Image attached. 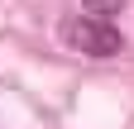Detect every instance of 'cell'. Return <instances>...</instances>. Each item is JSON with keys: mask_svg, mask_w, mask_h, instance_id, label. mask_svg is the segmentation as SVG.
Segmentation results:
<instances>
[{"mask_svg": "<svg viewBox=\"0 0 134 129\" xmlns=\"http://www.w3.org/2000/svg\"><path fill=\"white\" fill-rule=\"evenodd\" d=\"M62 43L77 48V53L86 57H115L125 48V38L115 34L110 19H100V14H77V19H62Z\"/></svg>", "mask_w": 134, "mask_h": 129, "instance_id": "cell-1", "label": "cell"}, {"mask_svg": "<svg viewBox=\"0 0 134 129\" xmlns=\"http://www.w3.org/2000/svg\"><path fill=\"white\" fill-rule=\"evenodd\" d=\"M81 5H86V14L110 19V14H120V10H125V0H81Z\"/></svg>", "mask_w": 134, "mask_h": 129, "instance_id": "cell-2", "label": "cell"}]
</instances>
